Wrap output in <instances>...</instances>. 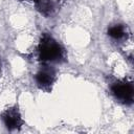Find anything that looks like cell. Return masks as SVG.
<instances>
[{
    "label": "cell",
    "instance_id": "obj_3",
    "mask_svg": "<svg viewBox=\"0 0 134 134\" xmlns=\"http://www.w3.org/2000/svg\"><path fill=\"white\" fill-rule=\"evenodd\" d=\"M35 83L37 87L45 92H50L57 81V70L50 64H42L35 74Z\"/></svg>",
    "mask_w": 134,
    "mask_h": 134
},
{
    "label": "cell",
    "instance_id": "obj_4",
    "mask_svg": "<svg viewBox=\"0 0 134 134\" xmlns=\"http://www.w3.org/2000/svg\"><path fill=\"white\" fill-rule=\"evenodd\" d=\"M1 120L8 131H19L24 125L21 112L18 106H12L6 108L0 114Z\"/></svg>",
    "mask_w": 134,
    "mask_h": 134
},
{
    "label": "cell",
    "instance_id": "obj_1",
    "mask_svg": "<svg viewBox=\"0 0 134 134\" xmlns=\"http://www.w3.org/2000/svg\"><path fill=\"white\" fill-rule=\"evenodd\" d=\"M66 50L49 34H43L37 46V58L42 64L63 63L66 61Z\"/></svg>",
    "mask_w": 134,
    "mask_h": 134
},
{
    "label": "cell",
    "instance_id": "obj_6",
    "mask_svg": "<svg viewBox=\"0 0 134 134\" xmlns=\"http://www.w3.org/2000/svg\"><path fill=\"white\" fill-rule=\"evenodd\" d=\"M107 35L115 41H122L128 37V29L122 24H113L108 27Z\"/></svg>",
    "mask_w": 134,
    "mask_h": 134
},
{
    "label": "cell",
    "instance_id": "obj_2",
    "mask_svg": "<svg viewBox=\"0 0 134 134\" xmlns=\"http://www.w3.org/2000/svg\"><path fill=\"white\" fill-rule=\"evenodd\" d=\"M110 91L117 102L127 106H130L133 104L134 87L131 81H128L126 79L116 80L111 84Z\"/></svg>",
    "mask_w": 134,
    "mask_h": 134
},
{
    "label": "cell",
    "instance_id": "obj_7",
    "mask_svg": "<svg viewBox=\"0 0 134 134\" xmlns=\"http://www.w3.org/2000/svg\"><path fill=\"white\" fill-rule=\"evenodd\" d=\"M1 72H2V63H1V59H0V76H1Z\"/></svg>",
    "mask_w": 134,
    "mask_h": 134
},
{
    "label": "cell",
    "instance_id": "obj_5",
    "mask_svg": "<svg viewBox=\"0 0 134 134\" xmlns=\"http://www.w3.org/2000/svg\"><path fill=\"white\" fill-rule=\"evenodd\" d=\"M35 8L45 18L52 17L60 7V0H34Z\"/></svg>",
    "mask_w": 134,
    "mask_h": 134
}]
</instances>
